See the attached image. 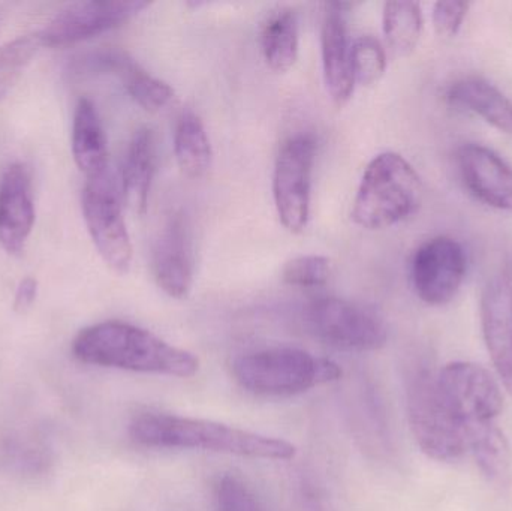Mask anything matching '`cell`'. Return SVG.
<instances>
[{"label": "cell", "instance_id": "cell-26", "mask_svg": "<svg viewBox=\"0 0 512 511\" xmlns=\"http://www.w3.org/2000/svg\"><path fill=\"white\" fill-rule=\"evenodd\" d=\"M351 56L355 83L372 86L384 77L387 54L378 39L370 35L355 39L352 42Z\"/></svg>", "mask_w": 512, "mask_h": 511}, {"label": "cell", "instance_id": "cell-19", "mask_svg": "<svg viewBox=\"0 0 512 511\" xmlns=\"http://www.w3.org/2000/svg\"><path fill=\"white\" fill-rule=\"evenodd\" d=\"M72 156L87 179L102 176L108 171V147L104 126L96 105L81 98L75 107L72 122Z\"/></svg>", "mask_w": 512, "mask_h": 511}, {"label": "cell", "instance_id": "cell-6", "mask_svg": "<svg viewBox=\"0 0 512 511\" xmlns=\"http://www.w3.org/2000/svg\"><path fill=\"white\" fill-rule=\"evenodd\" d=\"M307 330L319 341L348 351H375L387 344L381 315L360 303L337 297L313 300L303 312Z\"/></svg>", "mask_w": 512, "mask_h": 511}, {"label": "cell", "instance_id": "cell-27", "mask_svg": "<svg viewBox=\"0 0 512 511\" xmlns=\"http://www.w3.org/2000/svg\"><path fill=\"white\" fill-rule=\"evenodd\" d=\"M331 273H333V267L327 257L301 255L285 264L282 279L291 287L318 288L324 287L330 281Z\"/></svg>", "mask_w": 512, "mask_h": 511}, {"label": "cell", "instance_id": "cell-11", "mask_svg": "<svg viewBox=\"0 0 512 511\" xmlns=\"http://www.w3.org/2000/svg\"><path fill=\"white\" fill-rule=\"evenodd\" d=\"M141 0H90L71 3L39 32L42 47H68L123 26L149 8Z\"/></svg>", "mask_w": 512, "mask_h": 511}, {"label": "cell", "instance_id": "cell-3", "mask_svg": "<svg viewBox=\"0 0 512 511\" xmlns=\"http://www.w3.org/2000/svg\"><path fill=\"white\" fill-rule=\"evenodd\" d=\"M423 200V183L415 168L396 152L370 161L355 195L351 216L366 230H384L414 215Z\"/></svg>", "mask_w": 512, "mask_h": 511}, {"label": "cell", "instance_id": "cell-2", "mask_svg": "<svg viewBox=\"0 0 512 511\" xmlns=\"http://www.w3.org/2000/svg\"><path fill=\"white\" fill-rule=\"evenodd\" d=\"M72 354L86 365L141 374L191 378L200 369V360L191 351L123 321H104L81 330L72 342Z\"/></svg>", "mask_w": 512, "mask_h": 511}, {"label": "cell", "instance_id": "cell-7", "mask_svg": "<svg viewBox=\"0 0 512 511\" xmlns=\"http://www.w3.org/2000/svg\"><path fill=\"white\" fill-rule=\"evenodd\" d=\"M81 206L87 231L102 260L114 272L128 273L134 249L123 216L122 200L110 171L87 179Z\"/></svg>", "mask_w": 512, "mask_h": 511}, {"label": "cell", "instance_id": "cell-14", "mask_svg": "<svg viewBox=\"0 0 512 511\" xmlns=\"http://www.w3.org/2000/svg\"><path fill=\"white\" fill-rule=\"evenodd\" d=\"M457 171L466 191L493 209L512 212V167L498 153L468 143L456 153Z\"/></svg>", "mask_w": 512, "mask_h": 511}, {"label": "cell", "instance_id": "cell-21", "mask_svg": "<svg viewBox=\"0 0 512 511\" xmlns=\"http://www.w3.org/2000/svg\"><path fill=\"white\" fill-rule=\"evenodd\" d=\"M466 449L474 455L481 473L496 486H507L511 479V452L504 432L495 423L466 432Z\"/></svg>", "mask_w": 512, "mask_h": 511}, {"label": "cell", "instance_id": "cell-29", "mask_svg": "<svg viewBox=\"0 0 512 511\" xmlns=\"http://www.w3.org/2000/svg\"><path fill=\"white\" fill-rule=\"evenodd\" d=\"M471 3L462 0L438 2L433 8V26L441 38H453L459 33Z\"/></svg>", "mask_w": 512, "mask_h": 511}, {"label": "cell", "instance_id": "cell-23", "mask_svg": "<svg viewBox=\"0 0 512 511\" xmlns=\"http://www.w3.org/2000/svg\"><path fill=\"white\" fill-rule=\"evenodd\" d=\"M174 155L183 174L200 179L210 170L212 143L203 120L197 114L183 113L174 132Z\"/></svg>", "mask_w": 512, "mask_h": 511}, {"label": "cell", "instance_id": "cell-25", "mask_svg": "<svg viewBox=\"0 0 512 511\" xmlns=\"http://www.w3.org/2000/svg\"><path fill=\"white\" fill-rule=\"evenodd\" d=\"M41 47L39 33H35L20 36L0 48V99L5 98L9 90L20 80Z\"/></svg>", "mask_w": 512, "mask_h": 511}, {"label": "cell", "instance_id": "cell-10", "mask_svg": "<svg viewBox=\"0 0 512 511\" xmlns=\"http://www.w3.org/2000/svg\"><path fill=\"white\" fill-rule=\"evenodd\" d=\"M468 272V255L459 240L433 237L415 251L411 281L415 294L430 306L450 303L459 293Z\"/></svg>", "mask_w": 512, "mask_h": 511}, {"label": "cell", "instance_id": "cell-22", "mask_svg": "<svg viewBox=\"0 0 512 511\" xmlns=\"http://www.w3.org/2000/svg\"><path fill=\"white\" fill-rule=\"evenodd\" d=\"M261 51L268 68L285 74L297 62L298 20L291 8L274 11L261 30Z\"/></svg>", "mask_w": 512, "mask_h": 511}, {"label": "cell", "instance_id": "cell-16", "mask_svg": "<svg viewBox=\"0 0 512 511\" xmlns=\"http://www.w3.org/2000/svg\"><path fill=\"white\" fill-rule=\"evenodd\" d=\"M75 72L116 75L131 98L152 113L161 111L174 99V90L170 84L153 77L122 51L105 50L87 54L75 63Z\"/></svg>", "mask_w": 512, "mask_h": 511}, {"label": "cell", "instance_id": "cell-28", "mask_svg": "<svg viewBox=\"0 0 512 511\" xmlns=\"http://www.w3.org/2000/svg\"><path fill=\"white\" fill-rule=\"evenodd\" d=\"M215 503L218 511H270L243 480L224 476L216 483Z\"/></svg>", "mask_w": 512, "mask_h": 511}, {"label": "cell", "instance_id": "cell-15", "mask_svg": "<svg viewBox=\"0 0 512 511\" xmlns=\"http://www.w3.org/2000/svg\"><path fill=\"white\" fill-rule=\"evenodd\" d=\"M35 224L32 179L26 165L15 162L0 177V246L20 257Z\"/></svg>", "mask_w": 512, "mask_h": 511}, {"label": "cell", "instance_id": "cell-20", "mask_svg": "<svg viewBox=\"0 0 512 511\" xmlns=\"http://www.w3.org/2000/svg\"><path fill=\"white\" fill-rule=\"evenodd\" d=\"M447 99L454 107L483 117L498 131L512 135V102L498 87L478 77H466L451 84Z\"/></svg>", "mask_w": 512, "mask_h": 511}, {"label": "cell", "instance_id": "cell-9", "mask_svg": "<svg viewBox=\"0 0 512 511\" xmlns=\"http://www.w3.org/2000/svg\"><path fill=\"white\" fill-rule=\"evenodd\" d=\"M316 143L312 135L297 134L283 143L273 174V197L280 222L289 233L306 230L310 216Z\"/></svg>", "mask_w": 512, "mask_h": 511}, {"label": "cell", "instance_id": "cell-30", "mask_svg": "<svg viewBox=\"0 0 512 511\" xmlns=\"http://www.w3.org/2000/svg\"><path fill=\"white\" fill-rule=\"evenodd\" d=\"M38 281L35 278H27L21 279L18 282L17 290H15L14 294V311L18 312V314H24V312L29 311L32 308L33 303H35L36 296H38Z\"/></svg>", "mask_w": 512, "mask_h": 511}, {"label": "cell", "instance_id": "cell-8", "mask_svg": "<svg viewBox=\"0 0 512 511\" xmlns=\"http://www.w3.org/2000/svg\"><path fill=\"white\" fill-rule=\"evenodd\" d=\"M436 377L442 398L463 434L478 426L495 423L502 413L501 387L483 366L454 362L444 366Z\"/></svg>", "mask_w": 512, "mask_h": 511}, {"label": "cell", "instance_id": "cell-24", "mask_svg": "<svg viewBox=\"0 0 512 511\" xmlns=\"http://www.w3.org/2000/svg\"><path fill=\"white\" fill-rule=\"evenodd\" d=\"M423 12L417 2H387L382 14L385 39L394 53L408 56L423 33Z\"/></svg>", "mask_w": 512, "mask_h": 511}, {"label": "cell", "instance_id": "cell-18", "mask_svg": "<svg viewBox=\"0 0 512 511\" xmlns=\"http://www.w3.org/2000/svg\"><path fill=\"white\" fill-rule=\"evenodd\" d=\"M155 171V135L152 129L140 128L129 141L122 167V197L137 215L146 213Z\"/></svg>", "mask_w": 512, "mask_h": 511}, {"label": "cell", "instance_id": "cell-13", "mask_svg": "<svg viewBox=\"0 0 512 511\" xmlns=\"http://www.w3.org/2000/svg\"><path fill=\"white\" fill-rule=\"evenodd\" d=\"M156 284L173 299H185L194 284V248L188 219L174 213L156 237L152 252Z\"/></svg>", "mask_w": 512, "mask_h": 511}, {"label": "cell", "instance_id": "cell-5", "mask_svg": "<svg viewBox=\"0 0 512 511\" xmlns=\"http://www.w3.org/2000/svg\"><path fill=\"white\" fill-rule=\"evenodd\" d=\"M438 372L420 369L408 380V417L423 453L435 461H456L466 452L465 434L448 410L438 386Z\"/></svg>", "mask_w": 512, "mask_h": 511}, {"label": "cell", "instance_id": "cell-1", "mask_svg": "<svg viewBox=\"0 0 512 511\" xmlns=\"http://www.w3.org/2000/svg\"><path fill=\"white\" fill-rule=\"evenodd\" d=\"M129 435L150 449L204 450L265 461H291L297 455V447L280 438L212 420L153 411L137 414L129 423Z\"/></svg>", "mask_w": 512, "mask_h": 511}, {"label": "cell", "instance_id": "cell-12", "mask_svg": "<svg viewBox=\"0 0 512 511\" xmlns=\"http://www.w3.org/2000/svg\"><path fill=\"white\" fill-rule=\"evenodd\" d=\"M481 326L493 365L512 396V267H502L481 296Z\"/></svg>", "mask_w": 512, "mask_h": 511}, {"label": "cell", "instance_id": "cell-17", "mask_svg": "<svg viewBox=\"0 0 512 511\" xmlns=\"http://www.w3.org/2000/svg\"><path fill=\"white\" fill-rule=\"evenodd\" d=\"M343 3H327L321 24V56L325 87L334 104L345 105L354 93L352 42L349 41Z\"/></svg>", "mask_w": 512, "mask_h": 511}, {"label": "cell", "instance_id": "cell-4", "mask_svg": "<svg viewBox=\"0 0 512 511\" xmlns=\"http://www.w3.org/2000/svg\"><path fill=\"white\" fill-rule=\"evenodd\" d=\"M333 360L298 348L279 347L237 357L233 375L237 383L259 396H294L342 378Z\"/></svg>", "mask_w": 512, "mask_h": 511}]
</instances>
